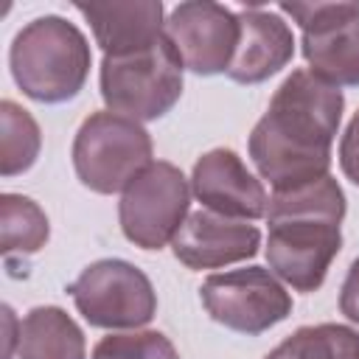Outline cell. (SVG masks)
Listing matches in <instances>:
<instances>
[{
    "mask_svg": "<svg viewBox=\"0 0 359 359\" xmlns=\"http://www.w3.org/2000/svg\"><path fill=\"white\" fill-rule=\"evenodd\" d=\"M182 59L163 34L154 45L123 53L104 56L98 67L101 98L109 112L126 115L132 121H157L182 95Z\"/></svg>",
    "mask_w": 359,
    "mask_h": 359,
    "instance_id": "cell-4",
    "label": "cell"
},
{
    "mask_svg": "<svg viewBox=\"0 0 359 359\" xmlns=\"http://www.w3.org/2000/svg\"><path fill=\"white\" fill-rule=\"evenodd\" d=\"M339 168L342 174L359 188V109L348 121L342 140H339Z\"/></svg>",
    "mask_w": 359,
    "mask_h": 359,
    "instance_id": "cell-20",
    "label": "cell"
},
{
    "mask_svg": "<svg viewBox=\"0 0 359 359\" xmlns=\"http://www.w3.org/2000/svg\"><path fill=\"white\" fill-rule=\"evenodd\" d=\"M342 112L345 95L339 87L314 76L309 67L292 70L247 140V154L258 177L272 191L325 177Z\"/></svg>",
    "mask_w": 359,
    "mask_h": 359,
    "instance_id": "cell-1",
    "label": "cell"
},
{
    "mask_svg": "<svg viewBox=\"0 0 359 359\" xmlns=\"http://www.w3.org/2000/svg\"><path fill=\"white\" fill-rule=\"evenodd\" d=\"M345 191L325 174L320 180L272 191L266 205V264L294 292H317L342 250Z\"/></svg>",
    "mask_w": 359,
    "mask_h": 359,
    "instance_id": "cell-2",
    "label": "cell"
},
{
    "mask_svg": "<svg viewBox=\"0 0 359 359\" xmlns=\"http://www.w3.org/2000/svg\"><path fill=\"white\" fill-rule=\"evenodd\" d=\"M76 311L107 331H137L157 314V292L143 269L123 258H101L87 264L67 286Z\"/></svg>",
    "mask_w": 359,
    "mask_h": 359,
    "instance_id": "cell-6",
    "label": "cell"
},
{
    "mask_svg": "<svg viewBox=\"0 0 359 359\" xmlns=\"http://www.w3.org/2000/svg\"><path fill=\"white\" fill-rule=\"evenodd\" d=\"M199 300L219 325L258 337L292 314V294L264 266L213 272L199 286Z\"/></svg>",
    "mask_w": 359,
    "mask_h": 359,
    "instance_id": "cell-8",
    "label": "cell"
},
{
    "mask_svg": "<svg viewBox=\"0 0 359 359\" xmlns=\"http://www.w3.org/2000/svg\"><path fill=\"white\" fill-rule=\"evenodd\" d=\"M87 342L79 323L59 306H34L17 331V359H84Z\"/></svg>",
    "mask_w": 359,
    "mask_h": 359,
    "instance_id": "cell-15",
    "label": "cell"
},
{
    "mask_svg": "<svg viewBox=\"0 0 359 359\" xmlns=\"http://www.w3.org/2000/svg\"><path fill=\"white\" fill-rule=\"evenodd\" d=\"M300 31L309 70L334 87H359V3H280Z\"/></svg>",
    "mask_w": 359,
    "mask_h": 359,
    "instance_id": "cell-9",
    "label": "cell"
},
{
    "mask_svg": "<svg viewBox=\"0 0 359 359\" xmlns=\"http://www.w3.org/2000/svg\"><path fill=\"white\" fill-rule=\"evenodd\" d=\"M90 359H180L163 331H118L98 339Z\"/></svg>",
    "mask_w": 359,
    "mask_h": 359,
    "instance_id": "cell-19",
    "label": "cell"
},
{
    "mask_svg": "<svg viewBox=\"0 0 359 359\" xmlns=\"http://www.w3.org/2000/svg\"><path fill=\"white\" fill-rule=\"evenodd\" d=\"M165 36L196 76L227 73L238 45V14L213 0H188L165 17Z\"/></svg>",
    "mask_w": 359,
    "mask_h": 359,
    "instance_id": "cell-10",
    "label": "cell"
},
{
    "mask_svg": "<svg viewBox=\"0 0 359 359\" xmlns=\"http://www.w3.org/2000/svg\"><path fill=\"white\" fill-rule=\"evenodd\" d=\"M339 311L359 325V258H353V264L348 266V275L342 280L339 289Z\"/></svg>",
    "mask_w": 359,
    "mask_h": 359,
    "instance_id": "cell-21",
    "label": "cell"
},
{
    "mask_svg": "<svg viewBox=\"0 0 359 359\" xmlns=\"http://www.w3.org/2000/svg\"><path fill=\"white\" fill-rule=\"evenodd\" d=\"M151 135L140 121L98 109L90 112L73 137V171L95 194H123L126 185L151 165Z\"/></svg>",
    "mask_w": 359,
    "mask_h": 359,
    "instance_id": "cell-5",
    "label": "cell"
},
{
    "mask_svg": "<svg viewBox=\"0 0 359 359\" xmlns=\"http://www.w3.org/2000/svg\"><path fill=\"white\" fill-rule=\"evenodd\" d=\"M188 205L191 180L174 163L154 160L121 194L118 222L126 241L135 247L163 250L188 219Z\"/></svg>",
    "mask_w": 359,
    "mask_h": 359,
    "instance_id": "cell-7",
    "label": "cell"
},
{
    "mask_svg": "<svg viewBox=\"0 0 359 359\" xmlns=\"http://www.w3.org/2000/svg\"><path fill=\"white\" fill-rule=\"evenodd\" d=\"M42 149V132L39 123L28 109H22L17 101L6 98L0 104V174L17 177L28 171Z\"/></svg>",
    "mask_w": 359,
    "mask_h": 359,
    "instance_id": "cell-18",
    "label": "cell"
},
{
    "mask_svg": "<svg viewBox=\"0 0 359 359\" xmlns=\"http://www.w3.org/2000/svg\"><path fill=\"white\" fill-rule=\"evenodd\" d=\"M292 56L294 34L278 11L261 6L238 11V45L227 67V76L236 84H261L283 70Z\"/></svg>",
    "mask_w": 359,
    "mask_h": 359,
    "instance_id": "cell-13",
    "label": "cell"
},
{
    "mask_svg": "<svg viewBox=\"0 0 359 359\" xmlns=\"http://www.w3.org/2000/svg\"><path fill=\"white\" fill-rule=\"evenodd\" d=\"M261 230L252 222L227 219L213 210H194L171 241L174 258L188 269H219L258 255Z\"/></svg>",
    "mask_w": 359,
    "mask_h": 359,
    "instance_id": "cell-12",
    "label": "cell"
},
{
    "mask_svg": "<svg viewBox=\"0 0 359 359\" xmlns=\"http://www.w3.org/2000/svg\"><path fill=\"white\" fill-rule=\"evenodd\" d=\"M73 8L90 22L95 45L104 56H123L154 45L165 34V8L160 0H112L81 3Z\"/></svg>",
    "mask_w": 359,
    "mask_h": 359,
    "instance_id": "cell-14",
    "label": "cell"
},
{
    "mask_svg": "<svg viewBox=\"0 0 359 359\" xmlns=\"http://www.w3.org/2000/svg\"><path fill=\"white\" fill-rule=\"evenodd\" d=\"M50 238V224L45 210L22 194L0 196V250L11 264L14 255L25 258L39 252Z\"/></svg>",
    "mask_w": 359,
    "mask_h": 359,
    "instance_id": "cell-16",
    "label": "cell"
},
{
    "mask_svg": "<svg viewBox=\"0 0 359 359\" xmlns=\"http://www.w3.org/2000/svg\"><path fill=\"white\" fill-rule=\"evenodd\" d=\"M264 359H359V331L342 323L303 325Z\"/></svg>",
    "mask_w": 359,
    "mask_h": 359,
    "instance_id": "cell-17",
    "label": "cell"
},
{
    "mask_svg": "<svg viewBox=\"0 0 359 359\" xmlns=\"http://www.w3.org/2000/svg\"><path fill=\"white\" fill-rule=\"evenodd\" d=\"M191 194L202 202L205 210L241 222L264 219L269 205L264 182L244 165V160L233 149L224 146L205 151L194 163Z\"/></svg>",
    "mask_w": 359,
    "mask_h": 359,
    "instance_id": "cell-11",
    "label": "cell"
},
{
    "mask_svg": "<svg viewBox=\"0 0 359 359\" xmlns=\"http://www.w3.org/2000/svg\"><path fill=\"white\" fill-rule=\"evenodd\" d=\"M90 65L87 36L59 14H45L22 25L8 50L14 84L39 104L76 98L90 76Z\"/></svg>",
    "mask_w": 359,
    "mask_h": 359,
    "instance_id": "cell-3",
    "label": "cell"
}]
</instances>
